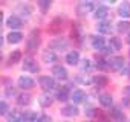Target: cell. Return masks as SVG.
I'll use <instances>...</instances> for the list:
<instances>
[{
  "mask_svg": "<svg viewBox=\"0 0 130 122\" xmlns=\"http://www.w3.org/2000/svg\"><path fill=\"white\" fill-rule=\"evenodd\" d=\"M40 43H41V40H40V34H38L37 31H32V32L29 34V37H28L26 47H28V50H35V49L40 46Z\"/></svg>",
  "mask_w": 130,
  "mask_h": 122,
  "instance_id": "obj_1",
  "label": "cell"
},
{
  "mask_svg": "<svg viewBox=\"0 0 130 122\" xmlns=\"http://www.w3.org/2000/svg\"><path fill=\"white\" fill-rule=\"evenodd\" d=\"M109 67L112 69V70H115V72H121L122 69H124V66H125V61H124V58L122 56H113V58H110L109 59Z\"/></svg>",
  "mask_w": 130,
  "mask_h": 122,
  "instance_id": "obj_2",
  "label": "cell"
},
{
  "mask_svg": "<svg viewBox=\"0 0 130 122\" xmlns=\"http://www.w3.org/2000/svg\"><path fill=\"white\" fill-rule=\"evenodd\" d=\"M92 11H95V5L92 2H80L78 6H77V12L80 15H87Z\"/></svg>",
  "mask_w": 130,
  "mask_h": 122,
  "instance_id": "obj_3",
  "label": "cell"
},
{
  "mask_svg": "<svg viewBox=\"0 0 130 122\" xmlns=\"http://www.w3.org/2000/svg\"><path fill=\"white\" fill-rule=\"evenodd\" d=\"M34 84H35V81H34L31 76H28V75H22V76L19 78V87L23 89V90H29V89H32Z\"/></svg>",
  "mask_w": 130,
  "mask_h": 122,
  "instance_id": "obj_4",
  "label": "cell"
},
{
  "mask_svg": "<svg viewBox=\"0 0 130 122\" xmlns=\"http://www.w3.org/2000/svg\"><path fill=\"white\" fill-rule=\"evenodd\" d=\"M68 47V41L64 38H55L49 43V49L51 50H64Z\"/></svg>",
  "mask_w": 130,
  "mask_h": 122,
  "instance_id": "obj_5",
  "label": "cell"
},
{
  "mask_svg": "<svg viewBox=\"0 0 130 122\" xmlns=\"http://www.w3.org/2000/svg\"><path fill=\"white\" fill-rule=\"evenodd\" d=\"M38 83L44 90H52L55 87V78L54 76H40Z\"/></svg>",
  "mask_w": 130,
  "mask_h": 122,
  "instance_id": "obj_6",
  "label": "cell"
},
{
  "mask_svg": "<svg viewBox=\"0 0 130 122\" xmlns=\"http://www.w3.org/2000/svg\"><path fill=\"white\" fill-rule=\"evenodd\" d=\"M61 114L63 116H66V117H74V116H77L78 114V108H77V105H74V104H69V105H64L61 110Z\"/></svg>",
  "mask_w": 130,
  "mask_h": 122,
  "instance_id": "obj_7",
  "label": "cell"
},
{
  "mask_svg": "<svg viewBox=\"0 0 130 122\" xmlns=\"http://www.w3.org/2000/svg\"><path fill=\"white\" fill-rule=\"evenodd\" d=\"M52 75H54L55 79L63 81V79L68 78V70H66V67H63V66H55L52 69Z\"/></svg>",
  "mask_w": 130,
  "mask_h": 122,
  "instance_id": "obj_8",
  "label": "cell"
},
{
  "mask_svg": "<svg viewBox=\"0 0 130 122\" xmlns=\"http://www.w3.org/2000/svg\"><path fill=\"white\" fill-rule=\"evenodd\" d=\"M6 26L11 28L12 31H15V29H20V28L23 26V22H22L20 17H17V15H11V17L6 20Z\"/></svg>",
  "mask_w": 130,
  "mask_h": 122,
  "instance_id": "obj_9",
  "label": "cell"
},
{
  "mask_svg": "<svg viewBox=\"0 0 130 122\" xmlns=\"http://www.w3.org/2000/svg\"><path fill=\"white\" fill-rule=\"evenodd\" d=\"M23 69H25V70H29V72H34V73H37V72L40 70V67L37 66V63L34 61V58H31V56L25 58V64H23Z\"/></svg>",
  "mask_w": 130,
  "mask_h": 122,
  "instance_id": "obj_10",
  "label": "cell"
},
{
  "mask_svg": "<svg viewBox=\"0 0 130 122\" xmlns=\"http://www.w3.org/2000/svg\"><path fill=\"white\" fill-rule=\"evenodd\" d=\"M90 41H92V47H93V49H96V50H100V52L106 49V46H104L106 43H104V38H103L101 35H93Z\"/></svg>",
  "mask_w": 130,
  "mask_h": 122,
  "instance_id": "obj_11",
  "label": "cell"
},
{
  "mask_svg": "<svg viewBox=\"0 0 130 122\" xmlns=\"http://www.w3.org/2000/svg\"><path fill=\"white\" fill-rule=\"evenodd\" d=\"M109 114H110V117H112L113 120H116V122H124V119H125V116H124V113H122V110H121L119 107H113V108L109 111Z\"/></svg>",
  "mask_w": 130,
  "mask_h": 122,
  "instance_id": "obj_12",
  "label": "cell"
},
{
  "mask_svg": "<svg viewBox=\"0 0 130 122\" xmlns=\"http://www.w3.org/2000/svg\"><path fill=\"white\" fill-rule=\"evenodd\" d=\"M66 63L71 64V66H77L80 63V53H78V50H71L66 55Z\"/></svg>",
  "mask_w": 130,
  "mask_h": 122,
  "instance_id": "obj_13",
  "label": "cell"
},
{
  "mask_svg": "<svg viewBox=\"0 0 130 122\" xmlns=\"http://www.w3.org/2000/svg\"><path fill=\"white\" fill-rule=\"evenodd\" d=\"M41 59H43V63L51 64V63H55V61H57V55H55L54 50L46 49V50H43V53H41Z\"/></svg>",
  "mask_w": 130,
  "mask_h": 122,
  "instance_id": "obj_14",
  "label": "cell"
},
{
  "mask_svg": "<svg viewBox=\"0 0 130 122\" xmlns=\"http://www.w3.org/2000/svg\"><path fill=\"white\" fill-rule=\"evenodd\" d=\"M71 99L74 104H80V102H84L86 101V93L83 90H74L71 93Z\"/></svg>",
  "mask_w": 130,
  "mask_h": 122,
  "instance_id": "obj_15",
  "label": "cell"
},
{
  "mask_svg": "<svg viewBox=\"0 0 130 122\" xmlns=\"http://www.w3.org/2000/svg\"><path fill=\"white\" fill-rule=\"evenodd\" d=\"M6 119H8V122H25L23 120V113H20L17 110H11L6 114Z\"/></svg>",
  "mask_w": 130,
  "mask_h": 122,
  "instance_id": "obj_16",
  "label": "cell"
},
{
  "mask_svg": "<svg viewBox=\"0 0 130 122\" xmlns=\"http://www.w3.org/2000/svg\"><path fill=\"white\" fill-rule=\"evenodd\" d=\"M118 15L122 17V18H128L130 17V3L124 2L118 6Z\"/></svg>",
  "mask_w": 130,
  "mask_h": 122,
  "instance_id": "obj_17",
  "label": "cell"
},
{
  "mask_svg": "<svg viewBox=\"0 0 130 122\" xmlns=\"http://www.w3.org/2000/svg\"><path fill=\"white\" fill-rule=\"evenodd\" d=\"M8 41L11 43V44H17V43H20L22 41V38H23V35H22V32H17V31H11L9 34H8Z\"/></svg>",
  "mask_w": 130,
  "mask_h": 122,
  "instance_id": "obj_18",
  "label": "cell"
},
{
  "mask_svg": "<svg viewBox=\"0 0 130 122\" xmlns=\"http://www.w3.org/2000/svg\"><path fill=\"white\" fill-rule=\"evenodd\" d=\"M71 89L69 87H61V90L58 92V95H57V98H58V101H61V102H64V101H68V99H71Z\"/></svg>",
  "mask_w": 130,
  "mask_h": 122,
  "instance_id": "obj_19",
  "label": "cell"
},
{
  "mask_svg": "<svg viewBox=\"0 0 130 122\" xmlns=\"http://www.w3.org/2000/svg\"><path fill=\"white\" fill-rule=\"evenodd\" d=\"M109 15V8L107 6H98L95 9V18L96 20H104Z\"/></svg>",
  "mask_w": 130,
  "mask_h": 122,
  "instance_id": "obj_20",
  "label": "cell"
},
{
  "mask_svg": "<svg viewBox=\"0 0 130 122\" xmlns=\"http://www.w3.org/2000/svg\"><path fill=\"white\" fill-rule=\"evenodd\" d=\"M96 31L100 34H110L112 32V25L109 22H100L96 25Z\"/></svg>",
  "mask_w": 130,
  "mask_h": 122,
  "instance_id": "obj_21",
  "label": "cell"
},
{
  "mask_svg": "<svg viewBox=\"0 0 130 122\" xmlns=\"http://www.w3.org/2000/svg\"><path fill=\"white\" fill-rule=\"evenodd\" d=\"M38 102H40V105H41V107H49V105L54 102V96H52V95H49V93H44V95H41V96H40Z\"/></svg>",
  "mask_w": 130,
  "mask_h": 122,
  "instance_id": "obj_22",
  "label": "cell"
},
{
  "mask_svg": "<svg viewBox=\"0 0 130 122\" xmlns=\"http://www.w3.org/2000/svg\"><path fill=\"white\" fill-rule=\"evenodd\" d=\"M112 102H113V98H112L110 93H103V95H100V104H101L103 107H110Z\"/></svg>",
  "mask_w": 130,
  "mask_h": 122,
  "instance_id": "obj_23",
  "label": "cell"
},
{
  "mask_svg": "<svg viewBox=\"0 0 130 122\" xmlns=\"http://www.w3.org/2000/svg\"><path fill=\"white\" fill-rule=\"evenodd\" d=\"M121 46H122V43H121V40H119V38H116V37H112V38H110V41H109V49H110L112 52L119 50V49H121Z\"/></svg>",
  "mask_w": 130,
  "mask_h": 122,
  "instance_id": "obj_24",
  "label": "cell"
},
{
  "mask_svg": "<svg viewBox=\"0 0 130 122\" xmlns=\"http://www.w3.org/2000/svg\"><path fill=\"white\" fill-rule=\"evenodd\" d=\"M20 59H22V52L20 50H12L9 58H8V63L9 64H15V63H19Z\"/></svg>",
  "mask_w": 130,
  "mask_h": 122,
  "instance_id": "obj_25",
  "label": "cell"
},
{
  "mask_svg": "<svg viewBox=\"0 0 130 122\" xmlns=\"http://www.w3.org/2000/svg\"><path fill=\"white\" fill-rule=\"evenodd\" d=\"M23 120H25V122H34V120H38V116H37L35 111L28 110V111L23 113Z\"/></svg>",
  "mask_w": 130,
  "mask_h": 122,
  "instance_id": "obj_26",
  "label": "cell"
},
{
  "mask_svg": "<svg viewBox=\"0 0 130 122\" xmlns=\"http://www.w3.org/2000/svg\"><path fill=\"white\" fill-rule=\"evenodd\" d=\"M116 29H118V32H121V34L128 32V31H130V22H127V20H121V22L116 25Z\"/></svg>",
  "mask_w": 130,
  "mask_h": 122,
  "instance_id": "obj_27",
  "label": "cell"
},
{
  "mask_svg": "<svg viewBox=\"0 0 130 122\" xmlns=\"http://www.w3.org/2000/svg\"><path fill=\"white\" fill-rule=\"evenodd\" d=\"M93 83L96 84V87H106L107 83H109V79H107L104 75H98V76L93 78Z\"/></svg>",
  "mask_w": 130,
  "mask_h": 122,
  "instance_id": "obj_28",
  "label": "cell"
},
{
  "mask_svg": "<svg viewBox=\"0 0 130 122\" xmlns=\"http://www.w3.org/2000/svg\"><path fill=\"white\" fill-rule=\"evenodd\" d=\"M29 102H31V96L28 93H22V95L17 96V104L19 105H28Z\"/></svg>",
  "mask_w": 130,
  "mask_h": 122,
  "instance_id": "obj_29",
  "label": "cell"
},
{
  "mask_svg": "<svg viewBox=\"0 0 130 122\" xmlns=\"http://www.w3.org/2000/svg\"><path fill=\"white\" fill-rule=\"evenodd\" d=\"M83 86H90L92 83H93V78H90L89 75H78V78H77Z\"/></svg>",
  "mask_w": 130,
  "mask_h": 122,
  "instance_id": "obj_30",
  "label": "cell"
},
{
  "mask_svg": "<svg viewBox=\"0 0 130 122\" xmlns=\"http://www.w3.org/2000/svg\"><path fill=\"white\" fill-rule=\"evenodd\" d=\"M80 69H81V72H89L90 69H92V61L90 59H83L81 61V64H80Z\"/></svg>",
  "mask_w": 130,
  "mask_h": 122,
  "instance_id": "obj_31",
  "label": "cell"
},
{
  "mask_svg": "<svg viewBox=\"0 0 130 122\" xmlns=\"http://www.w3.org/2000/svg\"><path fill=\"white\" fill-rule=\"evenodd\" d=\"M19 11H22V15L29 17V14L32 12V8H31L29 5H20V6H19Z\"/></svg>",
  "mask_w": 130,
  "mask_h": 122,
  "instance_id": "obj_32",
  "label": "cell"
},
{
  "mask_svg": "<svg viewBox=\"0 0 130 122\" xmlns=\"http://www.w3.org/2000/svg\"><path fill=\"white\" fill-rule=\"evenodd\" d=\"M38 6H40L41 12H46L51 8V2H49V0H41V2H38Z\"/></svg>",
  "mask_w": 130,
  "mask_h": 122,
  "instance_id": "obj_33",
  "label": "cell"
},
{
  "mask_svg": "<svg viewBox=\"0 0 130 122\" xmlns=\"http://www.w3.org/2000/svg\"><path fill=\"white\" fill-rule=\"evenodd\" d=\"M0 114H3V116L8 114V104L5 101H2V104H0Z\"/></svg>",
  "mask_w": 130,
  "mask_h": 122,
  "instance_id": "obj_34",
  "label": "cell"
},
{
  "mask_svg": "<svg viewBox=\"0 0 130 122\" xmlns=\"http://www.w3.org/2000/svg\"><path fill=\"white\" fill-rule=\"evenodd\" d=\"M121 73L125 75V76H130V63H125V66H124V69L121 70Z\"/></svg>",
  "mask_w": 130,
  "mask_h": 122,
  "instance_id": "obj_35",
  "label": "cell"
},
{
  "mask_svg": "<svg viewBox=\"0 0 130 122\" xmlns=\"http://www.w3.org/2000/svg\"><path fill=\"white\" fill-rule=\"evenodd\" d=\"M104 63H106L104 59H100L98 63H96V67H98V69H101V70H104L106 67H109V64H104Z\"/></svg>",
  "mask_w": 130,
  "mask_h": 122,
  "instance_id": "obj_36",
  "label": "cell"
},
{
  "mask_svg": "<svg viewBox=\"0 0 130 122\" xmlns=\"http://www.w3.org/2000/svg\"><path fill=\"white\" fill-rule=\"evenodd\" d=\"M37 122H51V117H49V116H46V114H44V116H40V117H38V120H37Z\"/></svg>",
  "mask_w": 130,
  "mask_h": 122,
  "instance_id": "obj_37",
  "label": "cell"
},
{
  "mask_svg": "<svg viewBox=\"0 0 130 122\" xmlns=\"http://www.w3.org/2000/svg\"><path fill=\"white\" fill-rule=\"evenodd\" d=\"M6 95H8V96H15V89H14V87H12V89H11V87L6 89Z\"/></svg>",
  "mask_w": 130,
  "mask_h": 122,
  "instance_id": "obj_38",
  "label": "cell"
},
{
  "mask_svg": "<svg viewBox=\"0 0 130 122\" xmlns=\"http://www.w3.org/2000/svg\"><path fill=\"white\" fill-rule=\"evenodd\" d=\"M124 95H127V96H130V86H127V87H124Z\"/></svg>",
  "mask_w": 130,
  "mask_h": 122,
  "instance_id": "obj_39",
  "label": "cell"
},
{
  "mask_svg": "<svg viewBox=\"0 0 130 122\" xmlns=\"http://www.w3.org/2000/svg\"><path fill=\"white\" fill-rule=\"evenodd\" d=\"M127 43L130 44V32H128V35H127Z\"/></svg>",
  "mask_w": 130,
  "mask_h": 122,
  "instance_id": "obj_40",
  "label": "cell"
}]
</instances>
